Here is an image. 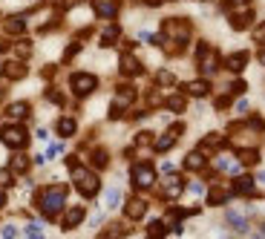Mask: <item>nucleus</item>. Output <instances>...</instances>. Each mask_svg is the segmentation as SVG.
<instances>
[{"label":"nucleus","instance_id":"obj_1","mask_svg":"<svg viewBox=\"0 0 265 239\" xmlns=\"http://www.w3.org/2000/svg\"><path fill=\"white\" fill-rule=\"evenodd\" d=\"M64 199H67V187H64V184H52V187L41 190V196H38V207L44 210L46 219H52V216H58V213H61Z\"/></svg>","mask_w":265,"mask_h":239},{"label":"nucleus","instance_id":"obj_2","mask_svg":"<svg viewBox=\"0 0 265 239\" xmlns=\"http://www.w3.org/2000/svg\"><path fill=\"white\" fill-rule=\"evenodd\" d=\"M161 32H164V38H170L176 46H184L190 41V23L184 18H167L161 23Z\"/></svg>","mask_w":265,"mask_h":239},{"label":"nucleus","instance_id":"obj_3","mask_svg":"<svg viewBox=\"0 0 265 239\" xmlns=\"http://www.w3.org/2000/svg\"><path fill=\"white\" fill-rule=\"evenodd\" d=\"M69 90H72L75 98H87V95H92V92L98 90V78L92 72H75L69 78Z\"/></svg>","mask_w":265,"mask_h":239},{"label":"nucleus","instance_id":"obj_4","mask_svg":"<svg viewBox=\"0 0 265 239\" xmlns=\"http://www.w3.org/2000/svg\"><path fill=\"white\" fill-rule=\"evenodd\" d=\"M75 187L81 190V196L92 199V196L101 190V179H98L95 173H90V170H81V167H75Z\"/></svg>","mask_w":265,"mask_h":239},{"label":"nucleus","instance_id":"obj_5","mask_svg":"<svg viewBox=\"0 0 265 239\" xmlns=\"http://www.w3.org/2000/svg\"><path fill=\"white\" fill-rule=\"evenodd\" d=\"M153 184H156V170H153V164H147V161L136 164V167H133V187H136V190H147Z\"/></svg>","mask_w":265,"mask_h":239},{"label":"nucleus","instance_id":"obj_6","mask_svg":"<svg viewBox=\"0 0 265 239\" xmlns=\"http://www.w3.org/2000/svg\"><path fill=\"white\" fill-rule=\"evenodd\" d=\"M0 141L6 144V147H23L26 141H29V136H26V130L18 124H6L3 130H0Z\"/></svg>","mask_w":265,"mask_h":239},{"label":"nucleus","instance_id":"obj_7","mask_svg":"<svg viewBox=\"0 0 265 239\" xmlns=\"http://www.w3.org/2000/svg\"><path fill=\"white\" fill-rule=\"evenodd\" d=\"M26 72H29V67H26V61H23V58L6 61V64L0 67V75H3L6 81H21V78H26Z\"/></svg>","mask_w":265,"mask_h":239},{"label":"nucleus","instance_id":"obj_8","mask_svg":"<svg viewBox=\"0 0 265 239\" xmlns=\"http://www.w3.org/2000/svg\"><path fill=\"white\" fill-rule=\"evenodd\" d=\"M92 12H95L98 18L113 21L115 15H118V0H92Z\"/></svg>","mask_w":265,"mask_h":239},{"label":"nucleus","instance_id":"obj_9","mask_svg":"<svg viewBox=\"0 0 265 239\" xmlns=\"http://www.w3.org/2000/svg\"><path fill=\"white\" fill-rule=\"evenodd\" d=\"M184 133V124H173L170 130H167V133H164V136L159 138V141H156V150H159V153H164V150H170L173 144H176V138L182 136Z\"/></svg>","mask_w":265,"mask_h":239},{"label":"nucleus","instance_id":"obj_10","mask_svg":"<svg viewBox=\"0 0 265 239\" xmlns=\"http://www.w3.org/2000/svg\"><path fill=\"white\" fill-rule=\"evenodd\" d=\"M253 23V9L248 6V9H239L230 15V29H236V32H242V29H248Z\"/></svg>","mask_w":265,"mask_h":239},{"label":"nucleus","instance_id":"obj_11","mask_svg":"<svg viewBox=\"0 0 265 239\" xmlns=\"http://www.w3.org/2000/svg\"><path fill=\"white\" fill-rule=\"evenodd\" d=\"M118 72L130 78V75H141V72H144V67H141V61H138V58L121 55V61H118Z\"/></svg>","mask_w":265,"mask_h":239},{"label":"nucleus","instance_id":"obj_12","mask_svg":"<svg viewBox=\"0 0 265 239\" xmlns=\"http://www.w3.org/2000/svg\"><path fill=\"white\" fill-rule=\"evenodd\" d=\"M147 213V199H130L124 205V216L130 219V222H136V219H141Z\"/></svg>","mask_w":265,"mask_h":239},{"label":"nucleus","instance_id":"obj_13","mask_svg":"<svg viewBox=\"0 0 265 239\" xmlns=\"http://www.w3.org/2000/svg\"><path fill=\"white\" fill-rule=\"evenodd\" d=\"M248 52L245 49H239V52H233V55L225 58V69H230V72H242V69L248 67Z\"/></svg>","mask_w":265,"mask_h":239},{"label":"nucleus","instance_id":"obj_14","mask_svg":"<svg viewBox=\"0 0 265 239\" xmlns=\"http://www.w3.org/2000/svg\"><path fill=\"white\" fill-rule=\"evenodd\" d=\"M205 164H207V159H205V153L202 150H196V153H187L184 156V170H205Z\"/></svg>","mask_w":265,"mask_h":239},{"label":"nucleus","instance_id":"obj_15","mask_svg":"<svg viewBox=\"0 0 265 239\" xmlns=\"http://www.w3.org/2000/svg\"><path fill=\"white\" fill-rule=\"evenodd\" d=\"M182 187H184V182H182V176H167L164 179V193H167V199H179V193H182Z\"/></svg>","mask_w":265,"mask_h":239},{"label":"nucleus","instance_id":"obj_16","mask_svg":"<svg viewBox=\"0 0 265 239\" xmlns=\"http://www.w3.org/2000/svg\"><path fill=\"white\" fill-rule=\"evenodd\" d=\"M3 29H6V35H23V32H26V18H23V15L6 18V23H3Z\"/></svg>","mask_w":265,"mask_h":239},{"label":"nucleus","instance_id":"obj_17","mask_svg":"<svg viewBox=\"0 0 265 239\" xmlns=\"http://www.w3.org/2000/svg\"><path fill=\"white\" fill-rule=\"evenodd\" d=\"M29 113H32V110H29V104H26V101H15V104H9V107H6V115H9V118H15V121L29 118Z\"/></svg>","mask_w":265,"mask_h":239},{"label":"nucleus","instance_id":"obj_18","mask_svg":"<svg viewBox=\"0 0 265 239\" xmlns=\"http://www.w3.org/2000/svg\"><path fill=\"white\" fill-rule=\"evenodd\" d=\"M184 92H190V95H196V98H202V95L210 92V84H207L205 78H196V81H190V84H184Z\"/></svg>","mask_w":265,"mask_h":239},{"label":"nucleus","instance_id":"obj_19","mask_svg":"<svg viewBox=\"0 0 265 239\" xmlns=\"http://www.w3.org/2000/svg\"><path fill=\"white\" fill-rule=\"evenodd\" d=\"M115 101H118V104H124V107H130V104L136 101V90H133L130 84H121V87L115 90Z\"/></svg>","mask_w":265,"mask_h":239},{"label":"nucleus","instance_id":"obj_20","mask_svg":"<svg viewBox=\"0 0 265 239\" xmlns=\"http://www.w3.org/2000/svg\"><path fill=\"white\" fill-rule=\"evenodd\" d=\"M81 219H84V207H69V213L64 216V230H72L81 225Z\"/></svg>","mask_w":265,"mask_h":239},{"label":"nucleus","instance_id":"obj_21","mask_svg":"<svg viewBox=\"0 0 265 239\" xmlns=\"http://www.w3.org/2000/svg\"><path fill=\"white\" fill-rule=\"evenodd\" d=\"M58 130V136L61 138H69V136H75V130H78V124H75V118H61L55 124Z\"/></svg>","mask_w":265,"mask_h":239},{"label":"nucleus","instance_id":"obj_22","mask_svg":"<svg viewBox=\"0 0 265 239\" xmlns=\"http://www.w3.org/2000/svg\"><path fill=\"white\" fill-rule=\"evenodd\" d=\"M233 193L251 196V193H253V179H251V176H239V179L233 182Z\"/></svg>","mask_w":265,"mask_h":239},{"label":"nucleus","instance_id":"obj_23","mask_svg":"<svg viewBox=\"0 0 265 239\" xmlns=\"http://www.w3.org/2000/svg\"><path fill=\"white\" fill-rule=\"evenodd\" d=\"M90 164L92 167H95V170H104V167H107V164H110V156H107V150H92L90 153Z\"/></svg>","mask_w":265,"mask_h":239},{"label":"nucleus","instance_id":"obj_24","mask_svg":"<svg viewBox=\"0 0 265 239\" xmlns=\"http://www.w3.org/2000/svg\"><path fill=\"white\" fill-rule=\"evenodd\" d=\"M26 167H29V156L26 153H15L12 156V173H26Z\"/></svg>","mask_w":265,"mask_h":239},{"label":"nucleus","instance_id":"obj_25","mask_svg":"<svg viewBox=\"0 0 265 239\" xmlns=\"http://www.w3.org/2000/svg\"><path fill=\"white\" fill-rule=\"evenodd\" d=\"M164 233H167V225L164 222H150V228H147V239H164Z\"/></svg>","mask_w":265,"mask_h":239},{"label":"nucleus","instance_id":"obj_26","mask_svg":"<svg viewBox=\"0 0 265 239\" xmlns=\"http://www.w3.org/2000/svg\"><path fill=\"white\" fill-rule=\"evenodd\" d=\"M118 41V26H107L101 32V46H113Z\"/></svg>","mask_w":265,"mask_h":239},{"label":"nucleus","instance_id":"obj_27","mask_svg":"<svg viewBox=\"0 0 265 239\" xmlns=\"http://www.w3.org/2000/svg\"><path fill=\"white\" fill-rule=\"evenodd\" d=\"M156 84L159 87H170V84H176V75H173L170 69H159L156 72Z\"/></svg>","mask_w":265,"mask_h":239},{"label":"nucleus","instance_id":"obj_28","mask_svg":"<svg viewBox=\"0 0 265 239\" xmlns=\"http://www.w3.org/2000/svg\"><path fill=\"white\" fill-rule=\"evenodd\" d=\"M167 110H173V113H182V110H184V95H179V92H176V95H170V98H167Z\"/></svg>","mask_w":265,"mask_h":239},{"label":"nucleus","instance_id":"obj_29","mask_svg":"<svg viewBox=\"0 0 265 239\" xmlns=\"http://www.w3.org/2000/svg\"><path fill=\"white\" fill-rule=\"evenodd\" d=\"M256 161H259V153H256V150H242L239 153V164H248V167H251Z\"/></svg>","mask_w":265,"mask_h":239},{"label":"nucleus","instance_id":"obj_30","mask_svg":"<svg viewBox=\"0 0 265 239\" xmlns=\"http://www.w3.org/2000/svg\"><path fill=\"white\" fill-rule=\"evenodd\" d=\"M222 6H225L228 12H239V9H248L251 0H222Z\"/></svg>","mask_w":265,"mask_h":239},{"label":"nucleus","instance_id":"obj_31","mask_svg":"<svg viewBox=\"0 0 265 239\" xmlns=\"http://www.w3.org/2000/svg\"><path fill=\"white\" fill-rule=\"evenodd\" d=\"M213 147H222V138L219 136H205L202 138V153H205V150H213Z\"/></svg>","mask_w":265,"mask_h":239},{"label":"nucleus","instance_id":"obj_32","mask_svg":"<svg viewBox=\"0 0 265 239\" xmlns=\"http://www.w3.org/2000/svg\"><path fill=\"white\" fill-rule=\"evenodd\" d=\"M230 193H225V190H210V196H207V202L210 205H225V199H228Z\"/></svg>","mask_w":265,"mask_h":239},{"label":"nucleus","instance_id":"obj_33","mask_svg":"<svg viewBox=\"0 0 265 239\" xmlns=\"http://www.w3.org/2000/svg\"><path fill=\"white\" fill-rule=\"evenodd\" d=\"M15 52H18L21 58H29L32 55V44H29V41H21V44L15 46Z\"/></svg>","mask_w":265,"mask_h":239},{"label":"nucleus","instance_id":"obj_34","mask_svg":"<svg viewBox=\"0 0 265 239\" xmlns=\"http://www.w3.org/2000/svg\"><path fill=\"white\" fill-rule=\"evenodd\" d=\"M228 90L233 92V95H242V92L248 90V84H245L242 78H236V81H230V87H228Z\"/></svg>","mask_w":265,"mask_h":239},{"label":"nucleus","instance_id":"obj_35","mask_svg":"<svg viewBox=\"0 0 265 239\" xmlns=\"http://www.w3.org/2000/svg\"><path fill=\"white\" fill-rule=\"evenodd\" d=\"M124 110H127L124 104L113 101V110H110V118H113V121H115V118H121V115H124Z\"/></svg>","mask_w":265,"mask_h":239},{"label":"nucleus","instance_id":"obj_36","mask_svg":"<svg viewBox=\"0 0 265 239\" xmlns=\"http://www.w3.org/2000/svg\"><path fill=\"white\" fill-rule=\"evenodd\" d=\"M253 41H256L259 46H265V23H262V26H256V29H253Z\"/></svg>","mask_w":265,"mask_h":239},{"label":"nucleus","instance_id":"obj_37","mask_svg":"<svg viewBox=\"0 0 265 239\" xmlns=\"http://www.w3.org/2000/svg\"><path fill=\"white\" fill-rule=\"evenodd\" d=\"M230 225H233L236 230H245V219H242L239 213H230Z\"/></svg>","mask_w":265,"mask_h":239},{"label":"nucleus","instance_id":"obj_38","mask_svg":"<svg viewBox=\"0 0 265 239\" xmlns=\"http://www.w3.org/2000/svg\"><path fill=\"white\" fill-rule=\"evenodd\" d=\"M150 141H153L150 133H138V136H136V144H150Z\"/></svg>","mask_w":265,"mask_h":239},{"label":"nucleus","instance_id":"obj_39","mask_svg":"<svg viewBox=\"0 0 265 239\" xmlns=\"http://www.w3.org/2000/svg\"><path fill=\"white\" fill-rule=\"evenodd\" d=\"M228 104H230V98L222 95V98H216V110H228Z\"/></svg>","mask_w":265,"mask_h":239},{"label":"nucleus","instance_id":"obj_40","mask_svg":"<svg viewBox=\"0 0 265 239\" xmlns=\"http://www.w3.org/2000/svg\"><path fill=\"white\" fill-rule=\"evenodd\" d=\"M0 184H3V187H6V184H12V173H6V170L0 173Z\"/></svg>","mask_w":265,"mask_h":239},{"label":"nucleus","instance_id":"obj_41","mask_svg":"<svg viewBox=\"0 0 265 239\" xmlns=\"http://www.w3.org/2000/svg\"><path fill=\"white\" fill-rule=\"evenodd\" d=\"M3 236L12 239V236H15V228H12V225H9V228H3Z\"/></svg>","mask_w":265,"mask_h":239},{"label":"nucleus","instance_id":"obj_42","mask_svg":"<svg viewBox=\"0 0 265 239\" xmlns=\"http://www.w3.org/2000/svg\"><path fill=\"white\" fill-rule=\"evenodd\" d=\"M6 49H9V41H3V38H0V52H6Z\"/></svg>","mask_w":265,"mask_h":239},{"label":"nucleus","instance_id":"obj_43","mask_svg":"<svg viewBox=\"0 0 265 239\" xmlns=\"http://www.w3.org/2000/svg\"><path fill=\"white\" fill-rule=\"evenodd\" d=\"M141 3H147V6H159L161 0H141Z\"/></svg>","mask_w":265,"mask_h":239},{"label":"nucleus","instance_id":"obj_44","mask_svg":"<svg viewBox=\"0 0 265 239\" xmlns=\"http://www.w3.org/2000/svg\"><path fill=\"white\" fill-rule=\"evenodd\" d=\"M259 64H265V49H262V52H259Z\"/></svg>","mask_w":265,"mask_h":239},{"label":"nucleus","instance_id":"obj_45","mask_svg":"<svg viewBox=\"0 0 265 239\" xmlns=\"http://www.w3.org/2000/svg\"><path fill=\"white\" fill-rule=\"evenodd\" d=\"M0 207H3V190H0Z\"/></svg>","mask_w":265,"mask_h":239},{"label":"nucleus","instance_id":"obj_46","mask_svg":"<svg viewBox=\"0 0 265 239\" xmlns=\"http://www.w3.org/2000/svg\"><path fill=\"white\" fill-rule=\"evenodd\" d=\"M205 3H210V0H205Z\"/></svg>","mask_w":265,"mask_h":239}]
</instances>
